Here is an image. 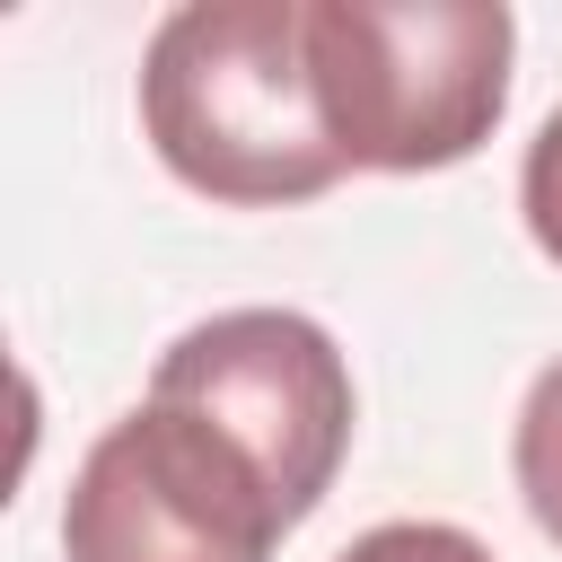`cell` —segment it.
Masks as SVG:
<instances>
[{
    "label": "cell",
    "mask_w": 562,
    "mask_h": 562,
    "mask_svg": "<svg viewBox=\"0 0 562 562\" xmlns=\"http://www.w3.org/2000/svg\"><path fill=\"white\" fill-rule=\"evenodd\" d=\"M149 395L220 422L263 465V483L281 492V518L290 527L334 492V474L351 457V360L299 307H228V316H202L193 334H176L158 351Z\"/></svg>",
    "instance_id": "4"
},
{
    "label": "cell",
    "mask_w": 562,
    "mask_h": 562,
    "mask_svg": "<svg viewBox=\"0 0 562 562\" xmlns=\"http://www.w3.org/2000/svg\"><path fill=\"white\" fill-rule=\"evenodd\" d=\"M518 211H527V237L544 246V263H562V105H553V114L536 123V140H527Z\"/></svg>",
    "instance_id": "7"
},
{
    "label": "cell",
    "mask_w": 562,
    "mask_h": 562,
    "mask_svg": "<svg viewBox=\"0 0 562 562\" xmlns=\"http://www.w3.org/2000/svg\"><path fill=\"white\" fill-rule=\"evenodd\" d=\"M509 465H518V501H527V518L562 544V360L536 369V386H527V404H518Z\"/></svg>",
    "instance_id": "5"
},
{
    "label": "cell",
    "mask_w": 562,
    "mask_h": 562,
    "mask_svg": "<svg viewBox=\"0 0 562 562\" xmlns=\"http://www.w3.org/2000/svg\"><path fill=\"white\" fill-rule=\"evenodd\" d=\"M518 18L501 0H307V79L342 167L430 176L509 114Z\"/></svg>",
    "instance_id": "2"
},
{
    "label": "cell",
    "mask_w": 562,
    "mask_h": 562,
    "mask_svg": "<svg viewBox=\"0 0 562 562\" xmlns=\"http://www.w3.org/2000/svg\"><path fill=\"white\" fill-rule=\"evenodd\" d=\"M140 132L176 184L228 211L316 202L342 149L307 79V0H184L140 53Z\"/></svg>",
    "instance_id": "1"
},
{
    "label": "cell",
    "mask_w": 562,
    "mask_h": 562,
    "mask_svg": "<svg viewBox=\"0 0 562 562\" xmlns=\"http://www.w3.org/2000/svg\"><path fill=\"white\" fill-rule=\"evenodd\" d=\"M334 562H492V544L448 527V518H386V527L351 536Z\"/></svg>",
    "instance_id": "6"
},
{
    "label": "cell",
    "mask_w": 562,
    "mask_h": 562,
    "mask_svg": "<svg viewBox=\"0 0 562 562\" xmlns=\"http://www.w3.org/2000/svg\"><path fill=\"white\" fill-rule=\"evenodd\" d=\"M290 536L263 465L202 413L140 395L61 492V562H272Z\"/></svg>",
    "instance_id": "3"
}]
</instances>
